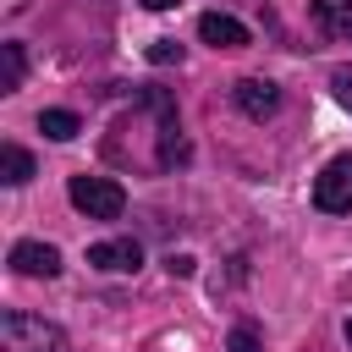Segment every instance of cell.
Masks as SVG:
<instances>
[{"label":"cell","instance_id":"obj_17","mask_svg":"<svg viewBox=\"0 0 352 352\" xmlns=\"http://www.w3.org/2000/svg\"><path fill=\"white\" fill-rule=\"evenodd\" d=\"M341 38H346V44H352V22H346V28H341Z\"/></svg>","mask_w":352,"mask_h":352},{"label":"cell","instance_id":"obj_12","mask_svg":"<svg viewBox=\"0 0 352 352\" xmlns=\"http://www.w3.org/2000/svg\"><path fill=\"white\" fill-rule=\"evenodd\" d=\"M148 60H154V66H170V60H182V44H176V38H154V44H148Z\"/></svg>","mask_w":352,"mask_h":352},{"label":"cell","instance_id":"obj_5","mask_svg":"<svg viewBox=\"0 0 352 352\" xmlns=\"http://www.w3.org/2000/svg\"><path fill=\"white\" fill-rule=\"evenodd\" d=\"M11 270L33 275V280H55L60 275V248L55 242H16L11 248Z\"/></svg>","mask_w":352,"mask_h":352},{"label":"cell","instance_id":"obj_16","mask_svg":"<svg viewBox=\"0 0 352 352\" xmlns=\"http://www.w3.org/2000/svg\"><path fill=\"white\" fill-rule=\"evenodd\" d=\"M143 6H148V11H170L176 0H143Z\"/></svg>","mask_w":352,"mask_h":352},{"label":"cell","instance_id":"obj_15","mask_svg":"<svg viewBox=\"0 0 352 352\" xmlns=\"http://www.w3.org/2000/svg\"><path fill=\"white\" fill-rule=\"evenodd\" d=\"M165 270H170V275H192V270H198V264H192V258H187V253H170V258H165Z\"/></svg>","mask_w":352,"mask_h":352},{"label":"cell","instance_id":"obj_8","mask_svg":"<svg viewBox=\"0 0 352 352\" xmlns=\"http://www.w3.org/2000/svg\"><path fill=\"white\" fill-rule=\"evenodd\" d=\"M28 176H33V154L22 143H0V182L6 187H22Z\"/></svg>","mask_w":352,"mask_h":352},{"label":"cell","instance_id":"obj_6","mask_svg":"<svg viewBox=\"0 0 352 352\" xmlns=\"http://www.w3.org/2000/svg\"><path fill=\"white\" fill-rule=\"evenodd\" d=\"M231 99H236V110L253 116V121H264V116L280 110V88H275L270 77H242V82L231 88Z\"/></svg>","mask_w":352,"mask_h":352},{"label":"cell","instance_id":"obj_4","mask_svg":"<svg viewBox=\"0 0 352 352\" xmlns=\"http://www.w3.org/2000/svg\"><path fill=\"white\" fill-rule=\"evenodd\" d=\"M88 264L104 270V275H132V270L143 264V248H138L132 236H110V242H94V248H88Z\"/></svg>","mask_w":352,"mask_h":352},{"label":"cell","instance_id":"obj_18","mask_svg":"<svg viewBox=\"0 0 352 352\" xmlns=\"http://www.w3.org/2000/svg\"><path fill=\"white\" fill-rule=\"evenodd\" d=\"M346 341H352V319H346Z\"/></svg>","mask_w":352,"mask_h":352},{"label":"cell","instance_id":"obj_13","mask_svg":"<svg viewBox=\"0 0 352 352\" xmlns=\"http://www.w3.org/2000/svg\"><path fill=\"white\" fill-rule=\"evenodd\" d=\"M226 346H231V352H258V330H253V324H236Z\"/></svg>","mask_w":352,"mask_h":352},{"label":"cell","instance_id":"obj_1","mask_svg":"<svg viewBox=\"0 0 352 352\" xmlns=\"http://www.w3.org/2000/svg\"><path fill=\"white\" fill-rule=\"evenodd\" d=\"M0 341H6V352H66V336L50 319L22 314V308L0 314Z\"/></svg>","mask_w":352,"mask_h":352},{"label":"cell","instance_id":"obj_2","mask_svg":"<svg viewBox=\"0 0 352 352\" xmlns=\"http://www.w3.org/2000/svg\"><path fill=\"white\" fill-rule=\"evenodd\" d=\"M66 198H72V209H82L88 220H121V209H126L121 182H110V176H88V170L66 182Z\"/></svg>","mask_w":352,"mask_h":352},{"label":"cell","instance_id":"obj_11","mask_svg":"<svg viewBox=\"0 0 352 352\" xmlns=\"http://www.w3.org/2000/svg\"><path fill=\"white\" fill-rule=\"evenodd\" d=\"M314 22L330 28V33H341L352 22V0H314Z\"/></svg>","mask_w":352,"mask_h":352},{"label":"cell","instance_id":"obj_3","mask_svg":"<svg viewBox=\"0 0 352 352\" xmlns=\"http://www.w3.org/2000/svg\"><path fill=\"white\" fill-rule=\"evenodd\" d=\"M314 204L324 214H352V154H336L319 176H314Z\"/></svg>","mask_w":352,"mask_h":352},{"label":"cell","instance_id":"obj_10","mask_svg":"<svg viewBox=\"0 0 352 352\" xmlns=\"http://www.w3.org/2000/svg\"><path fill=\"white\" fill-rule=\"evenodd\" d=\"M38 132L55 138V143H66V138L82 132V121H77V110H38Z\"/></svg>","mask_w":352,"mask_h":352},{"label":"cell","instance_id":"obj_9","mask_svg":"<svg viewBox=\"0 0 352 352\" xmlns=\"http://www.w3.org/2000/svg\"><path fill=\"white\" fill-rule=\"evenodd\" d=\"M22 72H28L22 44H0V94H16L22 88Z\"/></svg>","mask_w":352,"mask_h":352},{"label":"cell","instance_id":"obj_7","mask_svg":"<svg viewBox=\"0 0 352 352\" xmlns=\"http://www.w3.org/2000/svg\"><path fill=\"white\" fill-rule=\"evenodd\" d=\"M198 38L214 44V50H242V44H248V28H242L236 16H226V11H204V16H198Z\"/></svg>","mask_w":352,"mask_h":352},{"label":"cell","instance_id":"obj_14","mask_svg":"<svg viewBox=\"0 0 352 352\" xmlns=\"http://www.w3.org/2000/svg\"><path fill=\"white\" fill-rule=\"evenodd\" d=\"M330 88H336V99L352 110V66H336V72H330Z\"/></svg>","mask_w":352,"mask_h":352}]
</instances>
